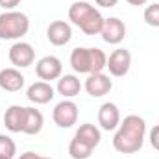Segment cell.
I'll use <instances>...</instances> for the list:
<instances>
[{"label": "cell", "instance_id": "cell-1", "mask_svg": "<svg viewBox=\"0 0 159 159\" xmlns=\"http://www.w3.org/2000/svg\"><path fill=\"white\" fill-rule=\"evenodd\" d=\"M146 135V122L139 115H128L120 120L113 137V148L120 154H135L143 148Z\"/></svg>", "mask_w": 159, "mask_h": 159}, {"label": "cell", "instance_id": "cell-2", "mask_svg": "<svg viewBox=\"0 0 159 159\" xmlns=\"http://www.w3.org/2000/svg\"><path fill=\"white\" fill-rule=\"evenodd\" d=\"M69 19L85 35H100L106 20L102 13L96 7H93L89 2H74L69 7Z\"/></svg>", "mask_w": 159, "mask_h": 159}, {"label": "cell", "instance_id": "cell-3", "mask_svg": "<svg viewBox=\"0 0 159 159\" xmlns=\"http://www.w3.org/2000/svg\"><path fill=\"white\" fill-rule=\"evenodd\" d=\"M107 65V56L100 48H83L78 46L70 54V67L78 74H96L102 72Z\"/></svg>", "mask_w": 159, "mask_h": 159}, {"label": "cell", "instance_id": "cell-4", "mask_svg": "<svg viewBox=\"0 0 159 159\" xmlns=\"http://www.w3.org/2000/svg\"><path fill=\"white\" fill-rule=\"evenodd\" d=\"M30 30V20L20 11H4L0 15V39H20Z\"/></svg>", "mask_w": 159, "mask_h": 159}, {"label": "cell", "instance_id": "cell-5", "mask_svg": "<svg viewBox=\"0 0 159 159\" xmlns=\"http://www.w3.org/2000/svg\"><path fill=\"white\" fill-rule=\"evenodd\" d=\"M52 119L59 128H65V129L72 128L78 122V106L72 100L65 98L59 104H56V107L52 111Z\"/></svg>", "mask_w": 159, "mask_h": 159}, {"label": "cell", "instance_id": "cell-6", "mask_svg": "<svg viewBox=\"0 0 159 159\" xmlns=\"http://www.w3.org/2000/svg\"><path fill=\"white\" fill-rule=\"evenodd\" d=\"M61 72H63V65H61V59L56 56H44L35 63V74L43 81L50 83L52 80H59Z\"/></svg>", "mask_w": 159, "mask_h": 159}, {"label": "cell", "instance_id": "cell-7", "mask_svg": "<svg viewBox=\"0 0 159 159\" xmlns=\"http://www.w3.org/2000/svg\"><path fill=\"white\" fill-rule=\"evenodd\" d=\"M9 61L11 65H15V69H26L35 61V50L30 43L24 41H17L11 48H9Z\"/></svg>", "mask_w": 159, "mask_h": 159}, {"label": "cell", "instance_id": "cell-8", "mask_svg": "<svg viewBox=\"0 0 159 159\" xmlns=\"http://www.w3.org/2000/svg\"><path fill=\"white\" fill-rule=\"evenodd\" d=\"M129 67H131V54H129V50L117 48V50H113L109 54L106 69H109V74L111 76H115V78L126 76L128 70H129Z\"/></svg>", "mask_w": 159, "mask_h": 159}, {"label": "cell", "instance_id": "cell-9", "mask_svg": "<svg viewBox=\"0 0 159 159\" xmlns=\"http://www.w3.org/2000/svg\"><path fill=\"white\" fill-rule=\"evenodd\" d=\"M111 89H113V81L109 80V76H106L104 72L89 74L87 80H85V91L93 98H102V96L109 94Z\"/></svg>", "mask_w": 159, "mask_h": 159}, {"label": "cell", "instance_id": "cell-10", "mask_svg": "<svg viewBox=\"0 0 159 159\" xmlns=\"http://www.w3.org/2000/svg\"><path fill=\"white\" fill-rule=\"evenodd\" d=\"M100 35L107 44H119L126 37V24L117 17H109L104 20V28H102Z\"/></svg>", "mask_w": 159, "mask_h": 159}, {"label": "cell", "instance_id": "cell-11", "mask_svg": "<svg viewBox=\"0 0 159 159\" xmlns=\"http://www.w3.org/2000/svg\"><path fill=\"white\" fill-rule=\"evenodd\" d=\"M46 37L54 46H65L72 39V28L65 20H54V22H50V26L46 30Z\"/></svg>", "mask_w": 159, "mask_h": 159}, {"label": "cell", "instance_id": "cell-12", "mask_svg": "<svg viewBox=\"0 0 159 159\" xmlns=\"http://www.w3.org/2000/svg\"><path fill=\"white\" fill-rule=\"evenodd\" d=\"M98 124L106 131H113V129L119 128L120 111H119V107H117V104L106 102V104L100 106V109H98Z\"/></svg>", "mask_w": 159, "mask_h": 159}, {"label": "cell", "instance_id": "cell-13", "mask_svg": "<svg viewBox=\"0 0 159 159\" xmlns=\"http://www.w3.org/2000/svg\"><path fill=\"white\" fill-rule=\"evenodd\" d=\"M26 96H28L30 102H34L37 106H43V104H48L56 96V91H54V87L48 81H43L41 80V81H35V83H32L28 87Z\"/></svg>", "mask_w": 159, "mask_h": 159}, {"label": "cell", "instance_id": "cell-14", "mask_svg": "<svg viewBox=\"0 0 159 159\" xmlns=\"http://www.w3.org/2000/svg\"><path fill=\"white\" fill-rule=\"evenodd\" d=\"M24 74L15 69V67H9V69H2L0 70V87L7 93H17L24 87Z\"/></svg>", "mask_w": 159, "mask_h": 159}, {"label": "cell", "instance_id": "cell-15", "mask_svg": "<svg viewBox=\"0 0 159 159\" xmlns=\"http://www.w3.org/2000/svg\"><path fill=\"white\" fill-rule=\"evenodd\" d=\"M24 117H26V107L11 106L4 113V124L11 133H20L24 128Z\"/></svg>", "mask_w": 159, "mask_h": 159}, {"label": "cell", "instance_id": "cell-16", "mask_svg": "<svg viewBox=\"0 0 159 159\" xmlns=\"http://www.w3.org/2000/svg\"><path fill=\"white\" fill-rule=\"evenodd\" d=\"M76 139H80L81 143H85L87 146H91L93 150L100 144V141H102V133H100V129L94 126V124H81L78 129H76V135H74Z\"/></svg>", "mask_w": 159, "mask_h": 159}, {"label": "cell", "instance_id": "cell-17", "mask_svg": "<svg viewBox=\"0 0 159 159\" xmlns=\"http://www.w3.org/2000/svg\"><path fill=\"white\" fill-rule=\"evenodd\" d=\"M57 93L63 96V98H74L78 96L80 91H81V83L74 74H65L57 80Z\"/></svg>", "mask_w": 159, "mask_h": 159}, {"label": "cell", "instance_id": "cell-18", "mask_svg": "<svg viewBox=\"0 0 159 159\" xmlns=\"http://www.w3.org/2000/svg\"><path fill=\"white\" fill-rule=\"evenodd\" d=\"M43 124H44V117L39 109L35 107H26V117H24V128H22V133L26 135H37L41 129H43Z\"/></svg>", "mask_w": 159, "mask_h": 159}, {"label": "cell", "instance_id": "cell-19", "mask_svg": "<svg viewBox=\"0 0 159 159\" xmlns=\"http://www.w3.org/2000/svg\"><path fill=\"white\" fill-rule=\"evenodd\" d=\"M93 154V148L87 146L85 143H81L80 139H72L70 144H69V156L72 159H89Z\"/></svg>", "mask_w": 159, "mask_h": 159}, {"label": "cell", "instance_id": "cell-20", "mask_svg": "<svg viewBox=\"0 0 159 159\" xmlns=\"http://www.w3.org/2000/svg\"><path fill=\"white\" fill-rule=\"evenodd\" d=\"M17 154V144L11 137L7 135H0V157H15Z\"/></svg>", "mask_w": 159, "mask_h": 159}, {"label": "cell", "instance_id": "cell-21", "mask_svg": "<svg viewBox=\"0 0 159 159\" xmlns=\"http://www.w3.org/2000/svg\"><path fill=\"white\" fill-rule=\"evenodd\" d=\"M144 22L148 26L159 28V4H150L144 9Z\"/></svg>", "mask_w": 159, "mask_h": 159}, {"label": "cell", "instance_id": "cell-22", "mask_svg": "<svg viewBox=\"0 0 159 159\" xmlns=\"http://www.w3.org/2000/svg\"><path fill=\"white\" fill-rule=\"evenodd\" d=\"M150 144L154 150L159 152V124H156L152 129H150Z\"/></svg>", "mask_w": 159, "mask_h": 159}, {"label": "cell", "instance_id": "cell-23", "mask_svg": "<svg viewBox=\"0 0 159 159\" xmlns=\"http://www.w3.org/2000/svg\"><path fill=\"white\" fill-rule=\"evenodd\" d=\"M19 4H20V0H0V6H2L6 11H13Z\"/></svg>", "mask_w": 159, "mask_h": 159}, {"label": "cell", "instance_id": "cell-24", "mask_svg": "<svg viewBox=\"0 0 159 159\" xmlns=\"http://www.w3.org/2000/svg\"><path fill=\"white\" fill-rule=\"evenodd\" d=\"M94 2H96V6H100V7H113V6H117L119 0H94Z\"/></svg>", "mask_w": 159, "mask_h": 159}, {"label": "cell", "instance_id": "cell-25", "mask_svg": "<svg viewBox=\"0 0 159 159\" xmlns=\"http://www.w3.org/2000/svg\"><path fill=\"white\" fill-rule=\"evenodd\" d=\"M19 159H41V156L35 152H24V154H20Z\"/></svg>", "mask_w": 159, "mask_h": 159}, {"label": "cell", "instance_id": "cell-26", "mask_svg": "<svg viewBox=\"0 0 159 159\" xmlns=\"http://www.w3.org/2000/svg\"><path fill=\"white\" fill-rule=\"evenodd\" d=\"M126 2H128V4H131V6H137V7H139V6H144L148 0H126Z\"/></svg>", "mask_w": 159, "mask_h": 159}, {"label": "cell", "instance_id": "cell-27", "mask_svg": "<svg viewBox=\"0 0 159 159\" xmlns=\"http://www.w3.org/2000/svg\"><path fill=\"white\" fill-rule=\"evenodd\" d=\"M41 159H52V157H43V156H41Z\"/></svg>", "mask_w": 159, "mask_h": 159}, {"label": "cell", "instance_id": "cell-28", "mask_svg": "<svg viewBox=\"0 0 159 159\" xmlns=\"http://www.w3.org/2000/svg\"><path fill=\"white\" fill-rule=\"evenodd\" d=\"M0 159H11V157H0Z\"/></svg>", "mask_w": 159, "mask_h": 159}]
</instances>
